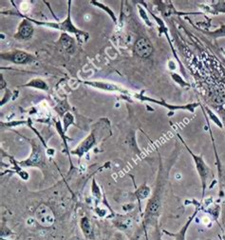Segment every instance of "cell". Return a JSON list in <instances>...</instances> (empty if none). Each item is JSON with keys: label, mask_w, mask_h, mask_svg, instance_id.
Masks as SVG:
<instances>
[{"label": "cell", "mask_w": 225, "mask_h": 240, "mask_svg": "<svg viewBox=\"0 0 225 240\" xmlns=\"http://www.w3.org/2000/svg\"><path fill=\"white\" fill-rule=\"evenodd\" d=\"M33 34V27L30 26L29 23L27 22H24L23 24L20 26V29H19V35L22 37V38H28L32 35Z\"/></svg>", "instance_id": "277c9868"}, {"label": "cell", "mask_w": 225, "mask_h": 240, "mask_svg": "<svg viewBox=\"0 0 225 240\" xmlns=\"http://www.w3.org/2000/svg\"><path fill=\"white\" fill-rule=\"evenodd\" d=\"M197 162H198V163H197L198 169H199V174L201 176V179H202L203 186H205V180H206V175L208 174V169L205 166V164L203 163V161L201 160L200 158H197Z\"/></svg>", "instance_id": "5b68a950"}, {"label": "cell", "mask_w": 225, "mask_h": 240, "mask_svg": "<svg viewBox=\"0 0 225 240\" xmlns=\"http://www.w3.org/2000/svg\"><path fill=\"white\" fill-rule=\"evenodd\" d=\"M135 51L140 56L148 57L152 52V46L146 39H140L136 43Z\"/></svg>", "instance_id": "7a4b0ae2"}, {"label": "cell", "mask_w": 225, "mask_h": 240, "mask_svg": "<svg viewBox=\"0 0 225 240\" xmlns=\"http://www.w3.org/2000/svg\"><path fill=\"white\" fill-rule=\"evenodd\" d=\"M81 228L84 231V234L86 235L88 237L90 236V235L92 234L91 231V226H90V222L87 217H84L81 220Z\"/></svg>", "instance_id": "52a82bcc"}, {"label": "cell", "mask_w": 225, "mask_h": 240, "mask_svg": "<svg viewBox=\"0 0 225 240\" xmlns=\"http://www.w3.org/2000/svg\"><path fill=\"white\" fill-rule=\"evenodd\" d=\"M28 60H29V56L23 52H18L16 53H14L12 57V61L14 63H18V64L26 63V62H28Z\"/></svg>", "instance_id": "8992f818"}, {"label": "cell", "mask_w": 225, "mask_h": 240, "mask_svg": "<svg viewBox=\"0 0 225 240\" xmlns=\"http://www.w3.org/2000/svg\"><path fill=\"white\" fill-rule=\"evenodd\" d=\"M29 86H33V87H36V88H39V89H48V87H47V85L43 82V81H41V80H39V79H35V80H33L32 82L30 83H29L28 84Z\"/></svg>", "instance_id": "ba28073f"}, {"label": "cell", "mask_w": 225, "mask_h": 240, "mask_svg": "<svg viewBox=\"0 0 225 240\" xmlns=\"http://www.w3.org/2000/svg\"><path fill=\"white\" fill-rule=\"evenodd\" d=\"M35 219L43 227H50L54 223L55 217L51 209L46 204H41L35 211Z\"/></svg>", "instance_id": "6da1fadb"}, {"label": "cell", "mask_w": 225, "mask_h": 240, "mask_svg": "<svg viewBox=\"0 0 225 240\" xmlns=\"http://www.w3.org/2000/svg\"><path fill=\"white\" fill-rule=\"evenodd\" d=\"M94 144V138H93L92 135H90L89 137H88L86 140H85V142H83V144L79 147V149L77 150L75 152H77L79 154V156H82V154L85 152H87L88 150L90 149V147Z\"/></svg>", "instance_id": "3957f363"}, {"label": "cell", "mask_w": 225, "mask_h": 240, "mask_svg": "<svg viewBox=\"0 0 225 240\" xmlns=\"http://www.w3.org/2000/svg\"><path fill=\"white\" fill-rule=\"evenodd\" d=\"M148 192H149V190L147 189V188H145V187L142 188L141 191L139 192V195H140V197L144 198L145 196H147V193H148Z\"/></svg>", "instance_id": "9c48e42d"}]
</instances>
